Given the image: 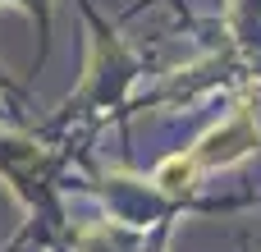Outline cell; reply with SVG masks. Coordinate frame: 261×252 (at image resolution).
<instances>
[{
    "instance_id": "obj_1",
    "label": "cell",
    "mask_w": 261,
    "mask_h": 252,
    "mask_svg": "<svg viewBox=\"0 0 261 252\" xmlns=\"http://www.w3.org/2000/svg\"><path fill=\"white\" fill-rule=\"evenodd\" d=\"M248 147H257V129H252L248 115H239L234 124H225L220 133H211V138L197 147V156H188V161H193V165H225V161H239Z\"/></svg>"
}]
</instances>
